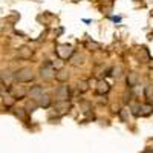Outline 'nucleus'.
<instances>
[{"mask_svg": "<svg viewBox=\"0 0 153 153\" xmlns=\"http://www.w3.org/2000/svg\"><path fill=\"white\" fill-rule=\"evenodd\" d=\"M37 104H38V107H45V109H46V107L51 106V98H49L46 94H43V97L37 101Z\"/></svg>", "mask_w": 153, "mask_h": 153, "instance_id": "12", "label": "nucleus"}, {"mask_svg": "<svg viewBox=\"0 0 153 153\" xmlns=\"http://www.w3.org/2000/svg\"><path fill=\"white\" fill-rule=\"evenodd\" d=\"M17 115H19V117H20V118H23V117H25V109H19V112H17Z\"/></svg>", "mask_w": 153, "mask_h": 153, "instance_id": "20", "label": "nucleus"}, {"mask_svg": "<svg viewBox=\"0 0 153 153\" xmlns=\"http://www.w3.org/2000/svg\"><path fill=\"white\" fill-rule=\"evenodd\" d=\"M83 63H84V57H83V55L76 54V55L72 58V65H74V66H80V65H83Z\"/></svg>", "mask_w": 153, "mask_h": 153, "instance_id": "15", "label": "nucleus"}, {"mask_svg": "<svg viewBox=\"0 0 153 153\" xmlns=\"http://www.w3.org/2000/svg\"><path fill=\"white\" fill-rule=\"evenodd\" d=\"M144 153H153V149H149V150H146Z\"/></svg>", "mask_w": 153, "mask_h": 153, "instance_id": "21", "label": "nucleus"}, {"mask_svg": "<svg viewBox=\"0 0 153 153\" xmlns=\"http://www.w3.org/2000/svg\"><path fill=\"white\" fill-rule=\"evenodd\" d=\"M32 54H34V51H32L31 48H28V46H22V48L19 49V58L28 60V58L32 57Z\"/></svg>", "mask_w": 153, "mask_h": 153, "instance_id": "9", "label": "nucleus"}, {"mask_svg": "<svg viewBox=\"0 0 153 153\" xmlns=\"http://www.w3.org/2000/svg\"><path fill=\"white\" fill-rule=\"evenodd\" d=\"M55 80H58L60 83H65V81H68V78H69V72L66 71V69H60V71H55V76H54Z\"/></svg>", "mask_w": 153, "mask_h": 153, "instance_id": "10", "label": "nucleus"}, {"mask_svg": "<svg viewBox=\"0 0 153 153\" xmlns=\"http://www.w3.org/2000/svg\"><path fill=\"white\" fill-rule=\"evenodd\" d=\"M40 76L45 81H49V80L54 78L55 76V69L52 66V63H46V65H43L40 68Z\"/></svg>", "mask_w": 153, "mask_h": 153, "instance_id": "3", "label": "nucleus"}, {"mask_svg": "<svg viewBox=\"0 0 153 153\" xmlns=\"http://www.w3.org/2000/svg\"><path fill=\"white\" fill-rule=\"evenodd\" d=\"M109 91H110V86H109L104 80H100V81L97 83V94H98V95H106Z\"/></svg>", "mask_w": 153, "mask_h": 153, "instance_id": "8", "label": "nucleus"}, {"mask_svg": "<svg viewBox=\"0 0 153 153\" xmlns=\"http://www.w3.org/2000/svg\"><path fill=\"white\" fill-rule=\"evenodd\" d=\"M35 78V75L32 72L31 68H20L16 74H14V80H17L19 83H29Z\"/></svg>", "mask_w": 153, "mask_h": 153, "instance_id": "1", "label": "nucleus"}, {"mask_svg": "<svg viewBox=\"0 0 153 153\" xmlns=\"http://www.w3.org/2000/svg\"><path fill=\"white\" fill-rule=\"evenodd\" d=\"M16 94V100H22V98H25V95H26V91H25V89H17V91L14 92Z\"/></svg>", "mask_w": 153, "mask_h": 153, "instance_id": "18", "label": "nucleus"}, {"mask_svg": "<svg viewBox=\"0 0 153 153\" xmlns=\"http://www.w3.org/2000/svg\"><path fill=\"white\" fill-rule=\"evenodd\" d=\"M14 101H16V98L12 97L11 94H6V95H3V104H5L6 107H11L12 104H14Z\"/></svg>", "mask_w": 153, "mask_h": 153, "instance_id": "13", "label": "nucleus"}, {"mask_svg": "<svg viewBox=\"0 0 153 153\" xmlns=\"http://www.w3.org/2000/svg\"><path fill=\"white\" fill-rule=\"evenodd\" d=\"M121 71H123L121 68H118V69H115V74H113V75L117 76V78H118V76H121Z\"/></svg>", "mask_w": 153, "mask_h": 153, "instance_id": "19", "label": "nucleus"}, {"mask_svg": "<svg viewBox=\"0 0 153 153\" xmlns=\"http://www.w3.org/2000/svg\"><path fill=\"white\" fill-rule=\"evenodd\" d=\"M37 107H38V104L35 103V101L29 100L28 103H26V109H25V110H28V112H34V110H35Z\"/></svg>", "mask_w": 153, "mask_h": 153, "instance_id": "16", "label": "nucleus"}, {"mask_svg": "<svg viewBox=\"0 0 153 153\" xmlns=\"http://www.w3.org/2000/svg\"><path fill=\"white\" fill-rule=\"evenodd\" d=\"M55 52L58 55V58L61 60H69L72 55H74V48L71 45H58L57 49H55Z\"/></svg>", "mask_w": 153, "mask_h": 153, "instance_id": "2", "label": "nucleus"}, {"mask_svg": "<svg viewBox=\"0 0 153 153\" xmlns=\"http://www.w3.org/2000/svg\"><path fill=\"white\" fill-rule=\"evenodd\" d=\"M0 80L5 86H11L12 84V80H14V74L9 72V71H2L0 72Z\"/></svg>", "mask_w": 153, "mask_h": 153, "instance_id": "7", "label": "nucleus"}, {"mask_svg": "<svg viewBox=\"0 0 153 153\" xmlns=\"http://www.w3.org/2000/svg\"><path fill=\"white\" fill-rule=\"evenodd\" d=\"M153 112V106L152 104H139V106H136L135 109H133V113L136 115V117H139V115H141V117H146V115H150Z\"/></svg>", "mask_w": 153, "mask_h": 153, "instance_id": "5", "label": "nucleus"}, {"mask_svg": "<svg viewBox=\"0 0 153 153\" xmlns=\"http://www.w3.org/2000/svg\"><path fill=\"white\" fill-rule=\"evenodd\" d=\"M144 94H146V98H147L149 104H150L152 101H153V84H150V86H147V87H146Z\"/></svg>", "mask_w": 153, "mask_h": 153, "instance_id": "14", "label": "nucleus"}, {"mask_svg": "<svg viewBox=\"0 0 153 153\" xmlns=\"http://www.w3.org/2000/svg\"><path fill=\"white\" fill-rule=\"evenodd\" d=\"M55 98L58 101H69L71 98V89L69 86H60L55 92Z\"/></svg>", "mask_w": 153, "mask_h": 153, "instance_id": "4", "label": "nucleus"}, {"mask_svg": "<svg viewBox=\"0 0 153 153\" xmlns=\"http://www.w3.org/2000/svg\"><path fill=\"white\" fill-rule=\"evenodd\" d=\"M136 84H138V74L136 72H130L129 75H127V86L135 87Z\"/></svg>", "mask_w": 153, "mask_h": 153, "instance_id": "11", "label": "nucleus"}, {"mask_svg": "<svg viewBox=\"0 0 153 153\" xmlns=\"http://www.w3.org/2000/svg\"><path fill=\"white\" fill-rule=\"evenodd\" d=\"M87 81H84V80H81L80 83H78V91L81 92V94H84V92H87Z\"/></svg>", "mask_w": 153, "mask_h": 153, "instance_id": "17", "label": "nucleus"}, {"mask_svg": "<svg viewBox=\"0 0 153 153\" xmlns=\"http://www.w3.org/2000/svg\"><path fill=\"white\" fill-rule=\"evenodd\" d=\"M43 94H45V92H43V87H42V86H32V87L29 89V97H31L32 101H35V103L43 97Z\"/></svg>", "mask_w": 153, "mask_h": 153, "instance_id": "6", "label": "nucleus"}]
</instances>
